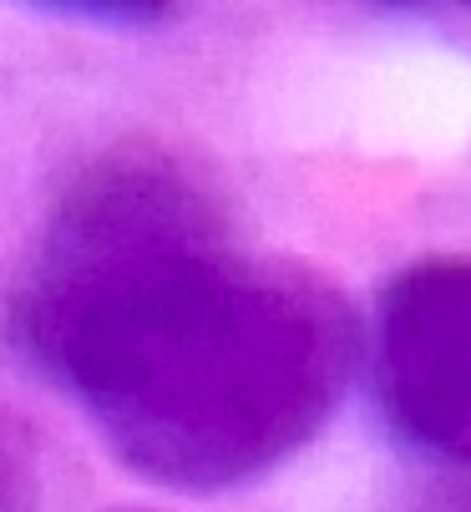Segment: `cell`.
I'll list each match as a JSON object with an SVG mask.
<instances>
[{
  "instance_id": "1",
  "label": "cell",
  "mask_w": 471,
  "mask_h": 512,
  "mask_svg": "<svg viewBox=\"0 0 471 512\" xmlns=\"http://www.w3.org/2000/svg\"><path fill=\"white\" fill-rule=\"evenodd\" d=\"M0 330L142 477L223 492L335 416L355 320L325 279L239 244L173 153H107L21 254Z\"/></svg>"
},
{
  "instance_id": "3",
  "label": "cell",
  "mask_w": 471,
  "mask_h": 512,
  "mask_svg": "<svg viewBox=\"0 0 471 512\" xmlns=\"http://www.w3.org/2000/svg\"><path fill=\"white\" fill-rule=\"evenodd\" d=\"M36 507V467L21 436L0 421V512H31Z\"/></svg>"
},
{
  "instance_id": "2",
  "label": "cell",
  "mask_w": 471,
  "mask_h": 512,
  "mask_svg": "<svg viewBox=\"0 0 471 512\" xmlns=\"http://www.w3.org/2000/svg\"><path fill=\"white\" fill-rule=\"evenodd\" d=\"M380 416L416 457L471 467V254L406 264L370 330Z\"/></svg>"
},
{
  "instance_id": "4",
  "label": "cell",
  "mask_w": 471,
  "mask_h": 512,
  "mask_svg": "<svg viewBox=\"0 0 471 512\" xmlns=\"http://www.w3.org/2000/svg\"><path fill=\"white\" fill-rule=\"evenodd\" d=\"M56 16H76V21H92V26H152L163 21V6H56Z\"/></svg>"
}]
</instances>
